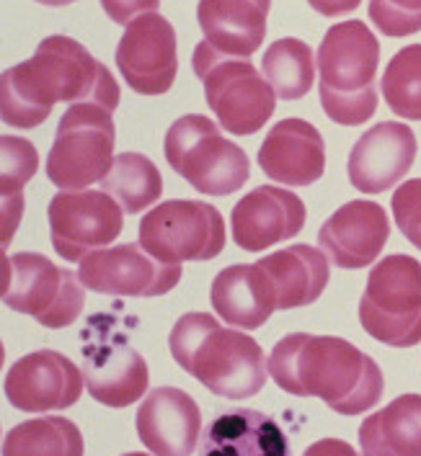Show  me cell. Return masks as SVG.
Masks as SVG:
<instances>
[{"label":"cell","instance_id":"1","mask_svg":"<svg viewBox=\"0 0 421 456\" xmlns=\"http://www.w3.org/2000/svg\"><path fill=\"white\" fill-rule=\"evenodd\" d=\"M120 86L99 60L70 37H47L34 57L8 68L0 77V117L8 126L34 129L54 103L120 106Z\"/></svg>","mask_w":421,"mask_h":456},{"label":"cell","instance_id":"2","mask_svg":"<svg viewBox=\"0 0 421 456\" xmlns=\"http://www.w3.org/2000/svg\"><path fill=\"white\" fill-rule=\"evenodd\" d=\"M269 377L287 395L318 397L339 415L372 410L385 387L377 361L354 343L310 333H293L274 346Z\"/></svg>","mask_w":421,"mask_h":456},{"label":"cell","instance_id":"3","mask_svg":"<svg viewBox=\"0 0 421 456\" xmlns=\"http://www.w3.org/2000/svg\"><path fill=\"white\" fill-rule=\"evenodd\" d=\"M169 348L189 377L225 400L253 397L269 379V363L261 346L241 330L220 328V322L207 313L178 317Z\"/></svg>","mask_w":421,"mask_h":456},{"label":"cell","instance_id":"4","mask_svg":"<svg viewBox=\"0 0 421 456\" xmlns=\"http://www.w3.org/2000/svg\"><path fill=\"white\" fill-rule=\"evenodd\" d=\"M321 103L326 117L342 126H359L377 111L380 45L365 21L334 24L318 47Z\"/></svg>","mask_w":421,"mask_h":456},{"label":"cell","instance_id":"5","mask_svg":"<svg viewBox=\"0 0 421 456\" xmlns=\"http://www.w3.org/2000/svg\"><path fill=\"white\" fill-rule=\"evenodd\" d=\"M169 166L199 193L230 196L244 189L251 163L244 147L225 140L220 126L202 114L176 119L163 140Z\"/></svg>","mask_w":421,"mask_h":456},{"label":"cell","instance_id":"6","mask_svg":"<svg viewBox=\"0 0 421 456\" xmlns=\"http://www.w3.org/2000/svg\"><path fill=\"white\" fill-rule=\"evenodd\" d=\"M192 68L204 83V98L220 121V129L248 137L272 119L277 94L248 60L223 57L202 42L192 54Z\"/></svg>","mask_w":421,"mask_h":456},{"label":"cell","instance_id":"7","mask_svg":"<svg viewBox=\"0 0 421 456\" xmlns=\"http://www.w3.org/2000/svg\"><path fill=\"white\" fill-rule=\"evenodd\" d=\"M106 11L124 24L114 60L124 83L143 96L169 94L178 72V49L171 21L161 13L158 3H127Z\"/></svg>","mask_w":421,"mask_h":456},{"label":"cell","instance_id":"8","mask_svg":"<svg viewBox=\"0 0 421 456\" xmlns=\"http://www.w3.org/2000/svg\"><path fill=\"white\" fill-rule=\"evenodd\" d=\"M114 111L101 103H75L57 124L47 155V178L62 191H86L114 166Z\"/></svg>","mask_w":421,"mask_h":456},{"label":"cell","instance_id":"9","mask_svg":"<svg viewBox=\"0 0 421 456\" xmlns=\"http://www.w3.org/2000/svg\"><path fill=\"white\" fill-rule=\"evenodd\" d=\"M365 333L393 348L421 343V264L411 256H385L370 271L359 299Z\"/></svg>","mask_w":421,"mask_h":456},{"label":"cell","instance_id":"10","mask_svg":"<svg viewBox=\"0 0 421 456\" xmlns=\"http://www.w3.org/2000/svg\"><path fill=\"white\" fill-rule=\"evenodd\" d=\"M3 305L31 314L45 328L62 330L83 313L86 291L73 271L39 253H16L3 258Z\"/></svg>","mask_w":421,"mask_h":456},{"label":"cell","instance_id":"11","mask_svg":"<svg viewBox=\"0 0 421 456\" xmlns=\"http://www.w3.org/2000/svg\"><path fill=\"white\" fill-rule=\"evenodd\" d=\"M80 371L88 395L106 408H129L148 392V363L111 314L91 317L83 328Z\"/></svg>","mask_w":421,"mask_h":456},{"label":"cell","instance_id":"12","mask_svg":"<svg viewBox=\"0 0 421 456\" xmlns=\"http://www.w3.org/2000/svg\"><path fill=\"white\" fill-rule=\"evenodd\" d=\"M140 245L155 261H212L225 248L223 215L204 201H163L140 219Z\"/></svg>","mask_w":421,"mask_h":456},{"label":"cell","instance_id":"13","mask_svg":"<svg viewBox=\"0 0 421 456\" xmlns=\"http://www.w3.org/2000/svg\"><path fill=\"white\" fill-rule=\"evenodd\" d=\"M124 209L106 191H60L52 196L50 238L62 261H83L122 232Z\"/></svg>","mask_w":421,"mask_h":456},{"label":"cell","instance_id":"14","mask_svg":"<svg viewBox=\"0 0 421 456\" xmlns=\"http://www.w3.org/2000/svg\"><path fill=\"white\" fill-rule=\"evenodd\" d=\"M80 284L111 297H161L181 281V265L155 261L137 242L103 248L86 256L78 268Z\"/></svg>","mask_w":421,"mask_h":456},{"label":"cell","instance_id":"15","mask_svg":"<svg viewBox=\"0 0 421 456\" xmlns=\"http://www.w3.org/2000/svg\"><path fill=\"white\" fill-rule=\"evenodd\" d=\"M83 371L57 351L26 354L5 374V397L21 412L73 408L83 392Z\"/></svg>","mask_w":421,"mask_h":456},{"label":"cell","instance_id":"16","mask_svg":"<svg viewBox=\"0 0 421 456\" xmlns=\"http://www.w3.org/2000/svg\"><path fill=\"white\" fill-rule=\"evenodd\" d=\"M417 160V134L400 121L370 126L349 152V183L362 193H383L406 178Z\"/></svg>","mask_w":421,"mask_h":456},{"label":"cell","instance_id":"17","mask_svg":"<svg viewBox=\"0 0 421 456\" xmlns=\"http://www.w3.org/2000/svg\"><path fill=\"white\" fill-rule=\"evenodd\" d=\"M305 224V204L298 193L279 186H259L248 191L230 215L233 240L246 253H261L272 245L295 238Z\"/></svg>","mask_w":421,"mask_h":456},{"label":"cell","instance_id":"18","mask_svg":"<svg viewBox=\"0 0 421 456\" xmlns=\"http://www.w3.org/2000/svg\"><path fill=\"white\" fill-rule=\"evenodd\" d=\"M391 238V222L380 204L354 199L339 207L318 230L321 250L339 268L370 265Z\"/></svg>","mask_w":421,"mask_h":456},{"label":"cell","instance_id":"19","mask_svg":"<svg viewBox=\"0 0 421 456\" xmlns=\"http://www.w3.org/2000/svg\"><path fill=\"white\" fill-rule=\"evenodd\" d=\"M137 436L155 456H192L199 444L202 412L178 387H155L137 408Z\"/></svg>","mask_w":421,"mask_h":456},{"label":"cell","instance_id":"20","mask_svg":"<svg viewBox=\"0 0 421 456\" xmlns=\"http://www.w3.org/2000/svg\"><path fill=\"white\" fill-rule=\"evenodd\" d=\"M259 166L282 186H313L326 173V142L321 132L310 121H277L259 147Z\"/></svg>","mask_w":421,"mask_h":456},{"label":"cell","instance_id":"21","mask_svg":"<svg viewBox=\"0 0 421 456\" xmlns=\"http://www.w3.org/2000/svg\"><path fill=\"white\" fill-rule=\"evenodd\" d=\"M199 456H293V449L272 415L235 408L220 412L207 426Z\"/></svg>","mask_w":421,"mask_h":456},{"label":"cell","instance_id":"22","mask_svg":"<svg viewBox=\"0 0 421 456\" xmlns=\"http://www.w3.org/2000/svg\"><path fill=\"white\" fill-rule=\"evenodd\" d=\"M267 0H204L197 19L204 42L223 57L248 60L267 37Z\"/></svg>","mask_w":421,"mask_h":456},{"label":"cell","instance_id":"23","mask_svg":"<svg viewBox=\"0 0 421 456\" xmlns=\"http://www.w3.org/2000/svg\"><path fill=\"white\" fill-rule=\"evenodd\" d=\"M215 313L227 325L241 330L261 328L277 310V294L259 264H238L223 268L210 289Z\"/></svg>","mask_w":421,"mask_h":456},{"label":"cell","instance_id":"24","mask_svg":"<svg viewBox=\"0 0 421 456\" xmlns=\"http://www.w3.org/2000/svg\"><path fill=\"white\" fill-rule=\"evenodd\" d=\"M259 268L267 273L277 294V310L313 305L331 279V268L323 250H316L313 245H290L285 250H277L261 258Z\"/></svg>","mask_w":421,"mask_h":456},{"label":"cell","instance_id":"25","mask_svg":"<svg viewBox=\"0 0 421 456\" xmlns=\"http://www.w3.org/2000/svg\"><path fill=\"white\" fill-rule=\"evenodd\" d=\"M362 456H421V395H400L359 426Z\"/></svg>","mask_w":421,"mask_h":456},{"label":"cell","instance_id":"26","mask_svg":"<svg viewBox=\"0 0 421 456\" xmlns=\"http://www.w3.org/2000/svg\"><path fill=\"white\" fill-rule=\"evenodd\" d=\"M83 452L78 426L60 415L24 420L3 438V456H83Z\"/></svg>","mask_w":421,"mask_h":456},{"label":"cell","instance_id":"27","mask_svg":"<svg viewBox=\"0 0 421 456\" xmlns=\"http://www.w3.org/2000/svg\"><path fill=\"white\" fill-rule=\"evenodd\" d=\"M103 191L109 193L124 215H137L153 207L163 193V178L155 163L143 152H122L117 155L109 175L101 181Z\"/></svg>","mask_w":421,"mask_h":456},{"label":"cell","instance_id":"28","mask_svg":"<svg viewBox=\"0 0 421 456\" xmlns=\"http://www.w3.org/2000/svg\"><path fill=\"white\" fill-rule=\"evenodd\" d=\"M261 68H264L267 83L282 101H298L308 96L316 80L313 49L293 37L277 39L274 45H269V49L264 52Z\"/></svg>","mask_w":421,"mask_h":456},{"label":"cell","instance_id":"29","mask_svg":"<svg viewBox=\"0 0 421 456\" xmlns=\"http://www.w3.org/2000/svg\"><path fill=\"white\" fill-rule=\"evenodd\" d=\"M0 152H3V245H8L11 235L19 227L21 219V189L26 181L37 173L39 158L34 144L26 142L21 137H3L0 140Z\"/></svg>","mask_w":421,"mask_h":456},{"label":"cell","instance_id":"30","mask_svg":"<svg viewBox=\"0 0 421 456\" xmlns=\"http://www.w3.org/2000/svg\"><path fill=\"white\" fill-rule=\"evenodd\" d=\"M388 109L409 121H421V45L398 49L383 75Z\"/></svg>","mask_w":421,"mask_h":456},{"label":"cell","instance_id":"31","mask_svg":"<svg viewBox=\"0 0 421 456\" xmlns=\"http://www.w3.org/2000/svg\"><path fill=\"white\" fill-rule=\"evenodd\" d=\"M370 21L385 37H409L421 31V0L419 3H388L375 0L367 8Z\"/></svg>","mask_w":421,"mask_h":456},{"label":"cell","instance_id":"32","mask_svg":"<svg viewBox=\"0 0 421 456\" xmlns=\"http://www.w3.org/2000/svg\"><path fill=\"white\" fill-rule=\"evenodd\" d=\"M391 209L403 238L421 250V178H411L398 186Z\"/></svg>","mask_w":421,"mask_h":456},{"label":"cell","instance_id":"33","mask_svg":"<svg viewBox=\"0 0 421 456\" xmlns=\"http://www.w3.org/2000/svg\"><path fill=\"white\" fill-rule=\"evenodd\" d=\"M302 456H362V454H357V449H354L351 444H347V441H342V438H321V441L310 444Z\"/></svg>","mask_w":421,"mask_h":456},{"label":"cell","instance_id":"34","mask_svg":"<svg viewBox=\"0 0 421 456\" xmlns=\"http://www.w3.org/2000/svg\"><path fill=\"white\" fill-rule=\"evenodd\" d=\"M124 456H148V454H137V452H135V454H124Z\"/></svg>","mask_w":421,"mask_h":456}]
</instances>
